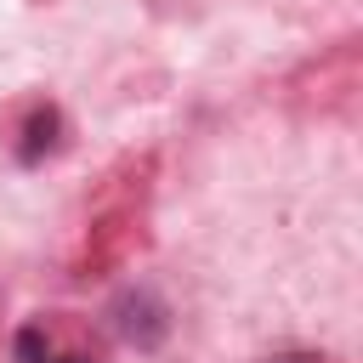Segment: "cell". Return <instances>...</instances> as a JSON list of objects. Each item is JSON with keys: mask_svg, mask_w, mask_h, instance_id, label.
Instances as JSON below:
<instances>
[{"mask_svg": "<svg viewBox=\"0 0 363 363\" xmlns=\"http://www.w3.org/2000/svg\"><path fill=\"white\" fill-rule=\"evenodd\" d=\"M113 329H119V340H130L136 352H153V346L170 335V318H164L159 295H147V289H125V295L113 301Z\"/></svg>", "mask_w": 363, "mask_h": 363, "instance_id": "cell-1", "label": "cell"}, {"mask_svg": "<svg viewBox=\"0 0 363 363\" xmlns=\"http://www.w3.org/2000/svg\"><path fill=\"white\" fill-rule=\"evenodd\" d=\"M57 130H62V119H57V108H34L28 113V125H23V164H40L51 147H57Z\"/></svg>", "mask_w": 363, "mask_h": 363, "instance_id": "cell-2", "label": "cell"}, {"mask_svg": "<svg viewBox=\"0 0 363 363\" xmlns=\"http://www.w3.org/2000/svg\"><path fill=\"white\" fill-rule=\"evenodd\" d=\"M11 352H17V363H51V340H45L40 323H23L17 340H11Z\"/></svg>", "mask_w": 363, "mask_h": 363, "instance_id": "cell-3", "label": "cell"}, {"mask_svg": "<svg viewBox=\"0 0 363 363\" xmlns=\"http://www.w3.org/2000/svg\"><path fill=\"white\" fill-rule=\"evenodd\" d=\"M267 363H318L312 352H278V357H267Z\"/></svg>", "mask_w": 363, "mask_h": 363, "instance_id": "cell-4", "label": "cell"}, {"mask_svg": "<svg viewBox=\"0 0 363 363\" xmlns=\"http://www.w3.org/2000/svg\"><path fill=\"white\" fill-rule=\"evenodd\" d=\"M57 363H85V357H57Z\"/></svg>", "mask_w": 363, "mask_h": 363, "instance_id": "cell-5", "label": "cell"}]
</instances>
